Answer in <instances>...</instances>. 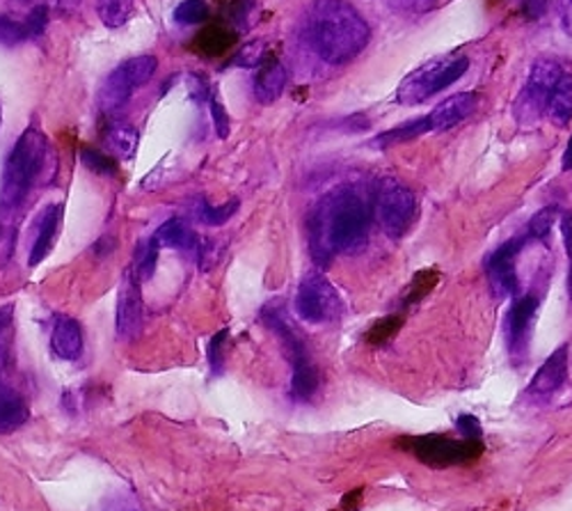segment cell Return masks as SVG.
Returning <instances> with one entry per match:
<instances>
[{"instance_id":"6da1fadb","label":"cell","mask_w":572,"mask_h":511,"mask_svg":"<svg viewBox=\"0 0 572 511\" xmlns=\"http://www.w3.org/2000/svg\"><path fill=\"white\" fill-rule=\"evenodd\" d=\"M371 227V204L355 186L328 193L309 218V248L321 266L334 254L355 252L364 246Z\"/></svg>"},{"instance_id":"7a4b0ae2","label":"cell","mask_w":572,"mask_h":511,"mask_svg":"<svg viewBox=\"0 0 572 511\" xmlns=\"http://www.w3.org/2000/svg\"><path fill=\"white\" fill-rule=\"evenodd\" d=\"M56 174V159L48 138L37 126H28L10 151L0 186V218H16L28 200Z\"/></svg>"},{"instance_id":"3957f363","label":"cell","mask_w":572,"mask_h":511,"mask_svg":"<svg viewBox=\"0 0 572 511\" xmlns=\"http://www.w3.org/2000/svg\"><path fill=\"white\" fill-rule=\"evenodd\" d=\"M307 39L321 60L344 65L367 48L371 29L346 0H314L307 14Z\"/></svg>"},{"instance_id":"277c9868","label":"cell","mask_w":572,"mask_h":511,"mask_svg":"<svg viewBox=\"0 0 572 511\" xmlns=\"http://www.w3.org/2000/svg\"><path fill=\"white\" fill-rule=\"evenodd\" d=\"M264 323L277 336L286 361L291 363V399L298 404H307L314 399L321 390V374L309 355L305 340L298 336V330L284 317V308L277 303L266 305L262 313Z\"/></svg>"},{"instance_id":"5b68a950","label":"cell","mask_w":572,"mask_h":511,"mask_svg":"<svg viewBox=\"0 0 572 511\" xmlns=\"http://www.w3.org/2000/svg\"><path fill=\"white\" fill-rule=\"evenodd\" d=\"M397 447L412 454L417 462L431 468L470 466L483 454V436H445V433H428V436H405L397 441Z\"/></svg>"},{"instance_id":"8992f818","label":"cell","mask_w":572,"mask_h":511,"mask_svg":"<svg viewBox=\"0 0 572 511\" xmlns=\"http://www.w3.org/2000/svg\"><path fill=\"white\" fill-rule=\"evenodd\" d=\"M467 69H470L467 56H437L405 76L397 88V101L401 106H420L433 94L454 86Z\"/></svg>"},{"instance_id":"52a82bcc","label":"cell","mask_w":572,"mask_h":511,"mask_svg":"<svg viewBox=\"0 0 572 511\" xmlns=\"http://www.w3.org/2000/svg\"><path fill=\"white\" fill-rule=\"evenodd\" d=\"M376 220L389 239H403L420 214L417 195L394 177H385L374 195Z\"/></svg>"},{"instance_id":"ba28073f","label":"cell","mask_w":572,"mask_h":511,"mask_svg":"<svg viewBox=\"0 0 572 511\" xmlns=\"http://www.w3.org/2000/svg\"><path fill=\"white\" fill-rule=\"evenodd\" d=\"M563 71L565 69L561 67V63L550 58H540L531 65L529 79L515 99V120L523 129H531V126H536L545 117L550 94L557 88Z\"/></svg>"},{"instance_id":"9c48e42d","label":"cell","mask_w":572,"mask_h":511,"mask_svg":"<svg viewBox=\"0 0 572 511\" xmlns=\"http://www.w3.org/2000/svg\"><path fill=\"white\" fill-rule=\"evenodd\" d=\"M296 313L311 326L332 323L344 315V300L323 273L309 271L302 275L296 292Z\"/></svg>"},{"instance_id":"30bf717a","label":"cell","mask_w":572,"mask_h":511,"mask_svg":"<svg viewBox=\"0 0 572 511\" xmlns=\"http://www.w3.org/2000/svg\"><path fill=\"white\" fill-rule=\"evenodd\" d=\"M156 67H159V60L153 56H136L115 67L99 92V104L103 113L119 111L138 88L151 81Z\"/></svg>"},{"instance_id":"8fae6325","label":"cell","mask_w":572,"mask_h":511,"mask_svg":"<svg viewBox=\"0 0 572 511\" xmlns=\"http://www.w3.org/2000/svg\"><path fill=\"white\" fill-rule=\"evenodd\" d=\"M527 239H511L506 243H502L495 252L490 254L485 262V273H488V283L492 294L497 298H506L513 296L517 292V254L523 250Z\"/></svg>"},{"instance_id":"7c38bea8","label":"cell","mask_w":572,"mask_h":511,"mask_svg":"<svg viewBox=\"0 0 572 511\" xmlns=\"http://www.w3.org/2000/svg\"><path fill=\"white\" fill-rule=\"evenodd\" d=\"M538 310V298L536 296H523L513 303V308L506 317V344L513 361L523 363L529 353L531 342V326Z\"/></svg>"},{"instance_id":"4fadbf2b","label":"cell","mask_w":572,"mask_h":511,"mask_svg":"<svg viewBox=\"0 0 572 511\" xmlns=\"http://www.w3.org/2000/svg\"><path fill=\"white\" fill-rule=\"evenodd\" d=\"M140 280L128 273L126 283L117 296V336L119 340L131 342L142 330V296H140Z\"/></svg>"},{"instance_id":"5bb4252c","label":"cell","mask_w":572,"mask_h":511,"mask_svg":"<svg viewBox=\"0 0 572 511\" xmlns=\"http://www.w3.org/2000/svg\"><path fill=\"white\" fill-rule=\"evenodd\" d=\"M568 378V344H561L548 361L542 363V367L534 374L527 395L536 399H545L561 390V386Z\"/></svg>"},{"instance_id":"9a60e30c","label":"cell","mask_w":572,"mask_h":511,"mask_svg":"<svg viewBox=\"0 0 572 511\" xmlns=\"http://www.w3.org/2000/svg\"><path fill=\"white\" fill-rule=\"evenodd\" d=\"M477 104H479V99L474 92H460V94L445 99L426 115L428 124H431V132L454 129L458 122L470 117L477 111Z\"/></svg>"},{"instance_id":"2e32d148","label":"cell","mask_w":572,"mask_h":511,"mask_svg":"<svg viewBox=\"0 0 572 511\" xmlns=\"http://www.w3.org/2000/svg\"><path fill=\"white\" fill-rule=\"evenodd\" d=\"M83 326L78 319L69 315H60L50 330V349L60 357V361L73 363L83 355Z\"/></svg>"},{"instance_id":"e0dca14e","label":"cell","mask_w":572,"mask_h":511,"mask_svg":"<svg viewBox=\"0 0 572 511\" xmlns=\"http://www.w3.org/2000/svg\"><path fill=\"white\" fill-rule=\"evenodd\" d=\"M60 220H62L60 204H48V207H44V212L39 214L37 225H35L33 248H31V266L33 269L37 264H42L48 258V252L54 250L58 229H60Z\"/></svg>"},{"instance_id":"ac0fdd59","label":"cell","mask_w":572,"mask_h":511,"mask_svg":"<svg viewBox=\"0 0 572 511\" xmlns=\"http://www.w3.org/2000/svg\"><path fill=\"white\" fill-rule=\"evenodd\" d=\"M31 418V406L25 397L10 386V383L0 381V436L14 433Z\"/></svg>"},{"instance_id":"d6986e66","label":"cell","mask_w":572,"mask_h":511,"mask_svg":"<svg viewBox=\"0 0 572 511\" xmlns=\"http://www.w3.org/2000/svg\"><path fill=\"white\" fill-rule=\"evenodd\" d=\"M153 241L159 243L161 248H172V250H184L191 252L197 258L199 246H202V237H197L193 232V227L184 220V218H170L165 220L156 232L151 235Z\"/></svg>"},{"instance_id":"ffe728a7","label":"cell","mask_w":572,"mask_h":511,"mask_svg":"<svg viewBox=\"0 0 572 511\" xmlns=\"http://www.w3.org/2000/svg\"><path fill=\"white\" fill-rule=\"evenodd\" d=\"M101 145H103V151H106V155H111L113 159H119V161L134 159L136 149H138V132H136V126L124 124V122L111 124L108 129L103 132Z\"/></svg>"},{"instance_id":"44dd1931","label":"cell","mask_w":572,"mask_h":511,"mask_svg":"<svg viewBox=\"0 0 572 511\" xmlns=\"http://www.w3.org/2000/svg\"><path fill=\"white\" fill-rule=\"evenodd\" d=\"M286 88V69L279 60L268 58L254 79V96L259 104H273Z\"/></svg>"},{"instance_id":"7402d4cb","label":"cell","mask_w":572,"mask_h":511,"mask_svg":"<svg viewBox=\"0 0 572 511\" xmlns=\"http://www.w3.org/2000/svg\"><path fill=\"white\" fill-rule=\"evenodd\" d=\"M545 117L557 126H568L572 122V71H563L557 88L550 94Z\"/></svg>"},{"instance_id":"603a6c76","label":"cell","mask_w":572,"mask_h":511,"mask_svg":"<svg viewBox=\"0 0 572 511\" xmlns=\"http://www.w3.org/2000/svg\"><path fill=\"white\" fill-rule=\"evenodd\" d=\"M431 132V124H428V117H417V120H410V122H403L399 126H394V129H389L385 134H380L374 145L376 147H392V145H399V143H408L412 138L417 136H424Z\"/></svg>"},{"instance_id":"cb8c5ba5","label":"cell","mask_w":572,"mask_h":511,"mask_svg":"<svg viewBox=\"0 0 572 511\" xmlns=\"http://www.w3.org/2000/svg\"><path fill=\"white\" fill-rule=\"evenodd\" d=\"M233 39H237V37H233L229 31L220 29V25H211V29H206L197 35L195 48L204 56L216 58V56H222L225 50H229Z\"/></svg>"},{"instance_id":"d4e9b609","label":"cell","mask_w":572,"mask_h":511,"mask_svg":"<svg viewBox=\"0 0 572 511\" xmlns=\"http://www.w3.org/2000/svg\"><path fill=\"white\" fill-rule=\"evenodd\" d=\"M159 252H161V246L153 241V237H149L147 241L138 243L136 254H134L131 275L138 277L140 283H147V280L153 275V271H156V262H159Z\"/></svg>"},{"instance_id":"484cf974","label":"cell","mask_w":572,"mask_h":511,"mask_svg":"<svg viewBox=\"0 0 572 511\" xmlns=\"http://www.w3.org/2000/svg\"><path fill=\"white\" fill-rule=\"evenodd\" d=\"M136 0H96V14L106 29H119L134 12Z\"/></svg>"},{"instance_id":"4316f807","label":"cell","mask_w":572,"mask_h":511,"mask_svg":"<svg viewBox=\"0 0 572 511\" xmlns=\"http://www.w3.org/2000/svg\"><path fill=\"white\" fill-rule=\"evenodd\" d=\"M237 212H239V200H229L225 204H218V207H214V204H209V202H197V207H195L197 220H202L204 225H211V227L225 225L227 220L233 218V214Z\"/></svg>"},{"instance_id":"83f0119b","label":"cell","mask_w":572,"mask_h":511,"mask_svg":"<svg viewBox=\"0 0 572 511\" xmlns=\"http://www.w3.org/2000/svg\"><path fill=\"white\" fill-rule=\"evenodd\" d=\"M81 161L94 174H103V177L117 174V161L111 155H106V151H103V149L83 147L81 149Z\"/></svg>"},{"instance_id":"f1b7e54d","label":"cell","mask_w":572,"mask_h":511,"mask_svg":"<svg viewBox=\"0 0 572 511\" xmlns=\"http://www.w3.org/2000/svg\"><path fill=\"white\" fill-rule=\"evenodd\" d=\"M227 340H229V330H218V333L211 338L209 347H206V363H209L211 376H220L225 372V349H227Z\"/></svg>"},{"instance_id":"f546056e","label":"cell","mask_w":572,"mask_h":511,"mask_svg":"<svg viewBox=\"0 0 572 511\" xmlns=\"http://www.w3.org/2000/svg\"><path fill=\"white\" fill-rule=\"evenodd\" d=\"M174 19L181 25H195L209 19V5L204 0H184L176 10H174Z\"/></svg>"},{"instance_id":"4dcf8cb0","label":"cell","mask_w":572,"mask_h":511,"mask_svg":"<svg viewBox=\"0 0 572 511\" xmlns=\"http://www.w3.org/2000/svg\"><path fill=\"white\" fill-rule=\"evenodd\" d=\"M401 326H403V317H394V315H392V317H385V319L376 321V323L369 328L367 342L374 344V347H380V344L392 340Z\"/></svg>"},{"instance_id":"1f68e13d","label":"cell","mask_w":572,"mask_h":511,"mask_svg":"<svg viewBox=\"0 0 572 511\" xmlns=\"http://www.w3.org/2000/svg\"><path fill=\"white\" fill-rule=\"evenodd\" d=\"M266 60H268V56H266V42H250V44H245V46L239 50V56L233 58V65L252 69V67H262Z\"/></svg>"},{"instance_id":"d6a6232c","label":"cell","mask_w":572,"mask_h":511,"mask_svg":"<svg viewBox=\"0 0 572 511\" xmlns=\"http://www.w3.org/2000/svg\"><path fill=\"white\" fill-rule=\"evenodd\" d=\"M25 39H31L28 29H25V21H14L10 16H0V44L16 46Z\"/></svg>"},{"instance_id":"836d02e7","label":"cell","mask_w":572,"mask_h":511,"mask_svg":"<svg viewBox=\"0 0 572 511\" xmlns=\"http://www.w3.org/2000/svg\"><path fill=\"white\" fill-rule=\"evenodd\" d=\"M554 218H557V209L554 207L540 209L531 218V223H529V237L531 239H545V237H548L552 232V227H554Z\"/></svg>"},{"instance_id":"e575fe53","label":"cell","mask_w":572,"mask_h":511,"mask_svg":"<svg viewBox=\"0 0 572 511\" xmlns=\"http://www.w3.org/2000/svg\"><path fill=\"white\" fill-rule=\"evenodd\" d=\"M10 342H12V305L0 310V372L5 367Z\"/></svg>"},{"instance_id":"d590c367","label":"cell","mask_w":572,"mask_h":511,"mask_svg":"<svg viewBox=\"0 0 572 511\" xmlns=\"http://www.w3.org/2000/svg\"><path fill=\"white\" fill-rule=\"evenodd\" d=\"M435 283H437V275L433 273V271H424V273H417V277H414V283H412V287L408 289V296H405V300H408V305L410 303H414V300H420V298H424L433 287H435Z\"/></svg>"},{"instance_id":"8d00e7d4","label":"cell","mask_w":572,"mask_h":511,"mask_svg":"<svg viewBox=\"0 0 572 511\" xmlns=\"http://www.w3.org/2000/svg\"><path fill=\"white\" fill-rule=\"evenodd\" d=\"M46 23H48V8H46V5L33 8V12H31L28 16H25V29H28L31 39H33V37H39V35L44 33Z\"/></svg>"},{"instance_id":"74e56055","label":"cell","mask_w":572,"mask_h":511,"mask_svg":"<svg viewBox=\"0 0 572 511\" xmlns=\"http://www.w3.org/2000/svg\"><path fill=\"white\" fill-rule=\"evenodd\" d=\"M14 246V229L8 220L0 218V266H5L10 260V252Z\"/></svg>"},{"instance_id":"f35d334b","label":"cell","mask_w":572,"mask_h":511,"mask_svg":"<svg viewBox=\"0 0 572 511\" xmlns=\"http://www.w3.org/2000/svg\"><path fill=\"white\" fill-rule=\"evenodd\" d=\"M211 115H214V122H216L218 136H220V138H227V136H229V115H227L225 106L220 104V101H218L216 96H211Z\"/></svg>"},{"instance_id":"ab89813d","label":"cell","mask_w":572,"mask_h":511,"mask_svg":"<svg viewBox=\"0 0 572 511\" xmlns=\"http://www.w3.org/2000/svg\"><path fill=\"white\" fill-rule=\"evenodd\" d=\"M435 0H387V5H392L403 12H424L428 10Z\"/></svg>"},{"instance_id":"60d3db41","label":"cell","mask_w":572,"mask_h":511,"mask_svg":"<svg viewBox=\"0 0 572 511\" xmlns=\"http://www.w3.org/2000/svg\"><path fill=\"white\" fill-rule=\"evenodd\" d=\"M550 5H552V0H523V12L527 19L534 21V19L545 16V12L550 10Z\"/></svg>"},{"instance_id":"b9f144b4","label":"cell","mask_w":572,"mask_h":511,"mask_svg":"<svg viewBox=\"0 0 572 511\" xmlns=\"http://www.w3.org/2000/svg\"><path fill=\"white\" fill-rule=\"evenodd\" d=\"M557 12L561 19V29L572 37V0H557Z\"/></svg>"},{"instance_id":"7bdbcfd3","label":"cell","mask_w":572,"mask_h":511,"mask_svg":"<svg viewBox=\"0 0 572 511\" xmlns=\"http://www.w3.org/2000/svg\"><path fill=\"white\" fill-rule=\"evenodd\" d=\"M563 235H565V246H568V254H570L568 292H570V298H572V216H565V220H563Z\"/></svg>"},{"instance_id":"ee69618b","label":"cell","mask_w":572,"mask_h":511,"mask_svg":"<svg viewBox=\"0 0 572 511\" xmlns=\"http://www.w3.org/2000/svg\"><path fill=\"white\" fill-rule=\"evenodd\" d=\"M359 502H362V489H355L351 493L344 496L342 500V511H357L359 509Z\"/></svg>"},{"instance_id":"f6af8a7d","label":"cell","mask_w":572,"mask_h":511,"mask_svg":"<svg viewBox=\"0 0 572 511\" xmlns=\"http://www.w3.org/2000/svg\"><path fill=\"white\" fill-rule=\"evenodd\" d=\"M115 248H117V241H115L113 237H103V239H99V243L94 246V252L99 254V258H106V254H111Z\"/></svg>"},{"instance_id":"bcb514c9","label":"cell","mask_w":572,"mask_h":511,"mask_svg":"<svg viewBox=\"0 0 572 511\" xmlns=\"http://www.w3.org/2000/svg\"><path fill=\"white\" fill-rule=\"evenodd\" d=\"M563 168L570 170L572 168V138L568 143V149H565V157H563Z\"/></svg>"},{"instance_id":"7dc6e473","label":"cell","mask_w":572,"mask_h":511,"mask_svg":"<svg viewBox=\"0 0 572 511\" xmlns=\"http://www.w3.org/2000/svg\"><path fill=\"white\" fill-rule=\"evenodd\" d=\"M0 115H3V109H0Z\"/></svg>"},{"instance_id":"c3c4849f","label":"cell","mask_w":572,"mask_h":511,"mask_svg":"<svg viewBox=\"0 0 572 511\" xmlns=\"http://www.w3.org/2000/svg\"><path fill=\"white\" fill-rule=\"evenodd\" d=\"M58 3H60V0H58Z\"/></svg>"}]
</instances>
